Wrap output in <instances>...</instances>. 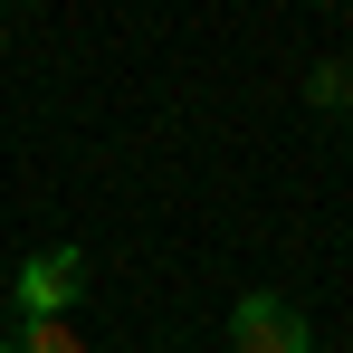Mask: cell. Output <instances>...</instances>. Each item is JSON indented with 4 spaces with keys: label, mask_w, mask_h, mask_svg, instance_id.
Masks as SVG:
<instances>
[{
    "label": "cell",
    "mask_w": 353,
    "mask_h": 353,
    "mask_svg": "<svg viewBox=\"0 0 353 353\" xmlns=\"http://www.w3.org/2000/svg\"><path fill=\"white\" fill-rule=\"evenodd\" d=\"M230 353H315V334H305V305H287L277 287L239 296V305H230Z\"/></svg>",
    "instance_id": "cell-1"
},
{
    "label": "cell",
    "mask_w": 353,
    "mask_h": 353,
    "mask_svg": "<svg viewBox=\"0 0 353 353\" xmlns=\"http://www.w3.org/2000/svg\"><path fill=\"white\" fill-rule=\"evenodd\" d=\"M305 96H315V105H353V58H325L305 77Z\"/></svg>",
    "instance_id": "cell-3"
},
{
    "label": "cell",
    "mask_w": 353,
    "mask_h": 353,
    "mask_svg": "<svg viewBox=\"0 0 353 353\" xmlns=\"http://www.w3.org/2000/svg\"><path fill=\"white\" fill-rule=\"evenodd\" d=\"M19 353H86V344H77V325L58 315V325H29V334H19Z\"/></svg>",
    "instance_id": "cell-4"
},
{
    "label": "cell",
    "mask_w": 353,
    "mask_h": 353,
    "mask_svg": "<svg viewBox=\"0 0 353 353\" xmlns=\"http://www.w3.org/2000/svg\"><path fill=\"white\" fill-rule=\"evenodd\" d=\"M77 287H86V258H77V248H39V258L19 268V305H29V325H58L67 305H77Z\"/></svg>",
    "instance_id": "cell-2"
}]
</instances>
